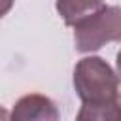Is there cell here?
<instances>
[{"label": "cell", "mask_w": 121, "mask_h": 121, "mask_svg": "<svg viewBox=\"0 0 121 121\" xmlns=\"http://www.w3.org/2000/svg\"><path fill=\"white\" fill-rule=\"evenodd\" d=\"M110 42H121V6H102L74 26V43L79 53L98 51Z\"/></svg>", "instance_id": "2"}, {"label": "cell", "mask_w": 121, "mask_h": 121, "mask_svg": "<svg viewBox=\"0 0 121 121\" xmlns=\"http://www.w3.org/2000/svg\"><path fill=\"white\" fill-rule=\"evenodd\" d=\"M13 4H15V0H0V19L9 13V9L13 8Z\"/></svg>", "instance_id": "6"}, {"label": "cell", "mask_w": 121, "mask_h": 121, "mask_svg": "<svg viewBox=\"0 0 121 121\" xmlns=\"http://www.w3.org/2000/svg\"><path fill=\"white\" fill-rule=\"evenodd\" d=\"M115 64H117V76H119V79H121V49H119V53H117V60H115Z\"/></svg>", "instance_id": "8"}, {"label": "cell", "mask_w": 121, "mask_h": 121, "mask_svg": "<svg viewBox=\"0 0 121 121\" xmlns=\"http://www.w3.org/2000/svg\"><path fill=\"white\" fill-rule=\"evenodd\" d=\"M11 121H60V113L49 96L30 93L15 102L11 110Z\"/></svg>", "instance_id": "3"}, {"label": "cell", "mask_w": 121, "mask_h": 121, "mask_svg": "<svg viewBox=\"0 0 121 121\" xmlns=\"http://www.w3.org/2000/svg\"><path fill=\"white\" fill-rule=\"evenodd\" d=\"M0 121H11V113L4 106H0Z\"/></svg>", "instance_id": "7"}, {"label": "cell", "mask_w": 121, "mask_h": 121, "mask_svg": "<svg viewBox=\"0 0 121 121\" xmlns=\"http://www.w3.org/2000/svg\"><path fill=\"white\" fill-rule=\"evenodd\" d=\"M98 108H100L102 121H121V85L115 96L106 104H98Z\"/></svg>", "instance_id": "5"}, {"label": "cell", "mask_w": 121, "mask_h": 121, "mask_svg": "<svg viewBox=\"0 0 121 121\" xmlns=\"http://www.w3.org/2000/svg\"><path fill=\"white\" fill-rule=\"evenodd\" d=\"M72 83L83 104H106L115 96L121 79L102 57L91 55L76 62Z\"/></svg>", "instance_id": "1"}, {"label": "cell", "mask_w": 121, "mask_h": 121, "mask_svg": "<svg viewBox=\"0 0 121 121\" xmlns=\"http://www.w3.org/2000/svg\"><path fill=\"white\" fill-rule=\"evenodd\" d=\"M104 4V0H57L55 8L64 25L76 26L93 13H96Z\"/></svg>", "instance_id": "4"}]
</instances>
